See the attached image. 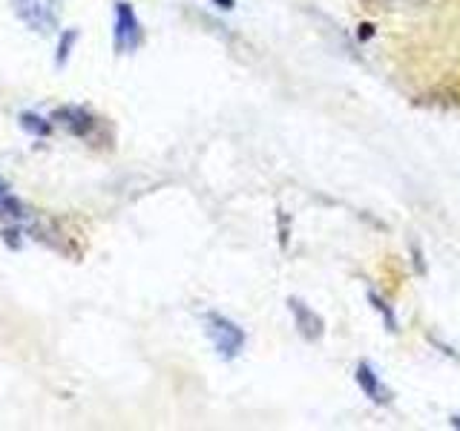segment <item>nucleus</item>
Returning a JSON list of instances; mask_svg holds the SVG:
<instances>
[{
  "label": "nucleus",
  "mask_w": 460,
  "mask_h": 431,
  "mask_svg": "<svg viewBox=\"0 0 460 431\" xmlns=\"http://www.w3.org/2000/svg\"><path fill=\"white\" fill-rule=\"evenodd\" d=\"M288 305H291V313H294L296 328H299L302 337H305V339H320L323 337V316L320 313H314L308 305H302L299 299H288Z\"/></svg>",
  "instance_id": "0eeeda50"
},
{
  "label": "nucleus",
  "mask_w": 460,
  "mask_h": 431,
  "mask_svg": "<svg viewBox=\"0 0 460 431\" xmlns=\"http://www.w3.org/2000/svg\"><path fill=\"white\" fill-rule=\"evenodd\" d=\"M205 337L210 339L213 351L219 354L225 363L236 359L244 351V339H248V337H244V330L219 311H208L205 313Z\"/></svg>",
  "instance_id": "f257e3e1"
},
{
  "label": "nucleus",
  "mask_w": 460,
  "mask_h": 431,
  "mask_svg": "<svg viewBox=\"0 0 460 431\" xmlns=\"http://www.w3.org/2000/svg\"><path fill=\"white\" fill-rule=\"evenodd\" d=\"M21 127L26 133H32L35 138H47L52 133V119H43L38 112H21Z\"/></svg>",
  "instance_id": "6e6552de"
},
{
  "label": "nucleus",
  "mask_w": 460,
  "mask_h": 431,
  "mask_svg": "<svg viewBox=\"0 0 460 431\" xmlns=\"http://www.w3.org/2000/svg\"><path fill=\"white\" fill-rule=\"evenodd\" d=\"M0 219L6 224H21V227L32 224V213H29L23 201L12 193V187L4 179H0Z\"/></svg>",
  "instance_id": "423d86ee"
},
{
  "label": "nucleus",
  "mask_w": 460,
  "mask_h": 431,
  "mask_svg": "<svg viewBox=\"0 0 460 431\" xmlns=\"http://www.w3.org/2000/svg\"><path fill=\"white\" fill-rule=\"evenodd\" d=\"M354 380H357V385L363 388V394L368 397V400H374V402H380V406H388L392 402V388H388L383 380H380V374L374 371L368 363H357V368H354Z\"/></svg>",
  "instance_id": "39448f33"
},
{
  "label": "nucleus",
  "mask_w": 460,
  "mask_h": 431,
  "mask_svg": "<svg viewBox=\"0 0 460 431\" xmlns=\"http://www.w3.org/2000/svg\"><path fill=\"white\" fill-rule=\"evenodd\" d=\"M12 6L18 21L38 35L55 32L58 18H61V0H12Z\"/></svg>",
  "instance_id": "7ed1b4c3"
},
{
  "label": "nucleus",
  "mask_w": 460,
  "mask_h": 431,
  "mask_svg": "<svg viewBox=\"0 0 460 431\" xmlns=\"http://www.w3.org/2000/svg\"><path fill=\"white\" fill-rule=\"evenodd\" d=\"M49 119L55 124H61L69 136H75V138H86L95 129V115L90 110H84L78 104H61V107H55Z\"/></svg>",
  "instance_id": "20e7f679"
},
{
  "label": "nucleus",
  "mask_w": 460,
  "mask_h": 431,
  "mask_svg": "<svg viewBox=\"0 0 460 431\" xmlns=\"http://www.w3.org/2000/svg\"><path fill=\"white\" fill-rule=\"evenodd\" d=\"M75 40H78V32H75V29H69V32H64L61 38H58V47H55V66H58V69L66 66L69 55H72V47H75Z\"/></svg>",
  "instance_id": "1a4fd4ad"
},
{
  "label": "nucleus",
  "mask_w": 460,
  "mask_h": 431,
  "mask_svg": "<svg viewBox=\"0 0 460 431\" xmlns=\"http://www.w3.org/2000/svg\"><path fill=\"white\" fill-rule=\"evenodd\" d=\"M216 4H219V9H234L236 6L234 0H216Z\"/></svg>",
  "instance_id": "9b49d317"
},
{
  "label": "nucleus",
  "mask_w": 460,
  "mask_h": 431,
  "mask_svg": "<svg viewBox=\"0 0 460 431\" xmlns=\"http://www.w3.org/2000/svg\"><path fill=\"white\" fill-rule=\"evenodd\" d=\"M144 43V26L129 0L112 4V47L119 55H133Z\"/></svg>",
  "instance_id": "f03ea898"
},
{
  "label": "nucleus",
  "mask_w": 460,
  "mask_h": 431,
  "mask_svg": "<svg viewBox=\"0 0 460 431\" xmlns=\"http://www.w3.org/2000/svg\"><path fill=\"white\" fill-rule=\"evenodd\" d=\"M368 302H371V308H377L380 311V316H383V322H385V330H397V316H394V311L388 308V302H383L377 294H368Z\"/></svg>",
  "instance_id": "9d476101"
}]
</instances>
